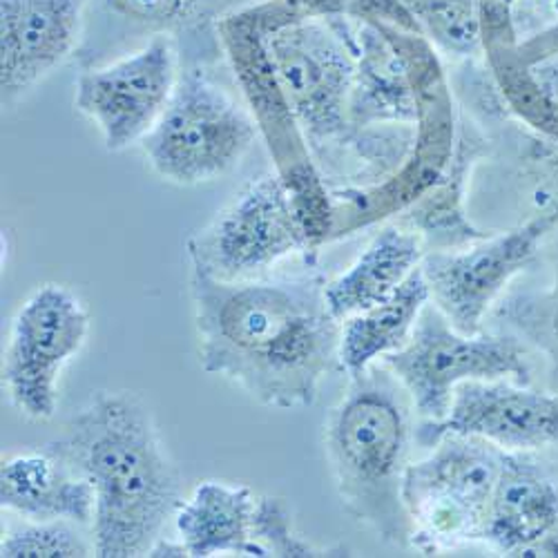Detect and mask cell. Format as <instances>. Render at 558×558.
<instances>
[{"mask_svg":"<svg viewBox=\"0 0 558 558\" xmlns=\"http://www.w3.org/2000/svg\"><path fill=\"white\" fill-rule=\"evenodd\" d=\"M317 272L223 282L191 266L199 364L270 409L315 404L340 364L342 322Z\"/></svg>","mask_w":558,"mask_h":558,"instance_id":"obj_1","label":"cell"},{"mask_svg":"<svg viewBox=\"0 0 558 558\" xmlns=\"http://www.w3.org/2000/svg\"><path fill=\"white\" fill-rule=\"evenodd\" d=\"M50 447L95 489V556H148L183 502L148 404L132 391H99Z\"/></svg>","mask_w":558,"mask_h":558,"instance_id":"obj_2","label":"cell"},{"mask_svg":"<svg viewBox=\"0 0 558 558\" xmlns=\"http://www.w3.org/2000/svg\"><path fill=\"white\" fill-rule=\"evenodd\" d=\"M404 396L385 366L351 378L324 423V451L349 517L385 543L411 547L413 527L402 500L411 449Z\"/></svg>","mask_w":558,"mask_h":558,"instance_id":"obj_3","label":"cell"},{"mask_svg":"<svg viewBox=\"0 0 558 558\" xmlns=\"http://www.w3.org/2000/svg\"><path fill=\"white\" fill-rule=\"evenodd\" d=\"M255 5L266 25L272 70L311 153H353L349 104L357 54L355 19L329 16L336 0H255Z\"/></svg>","mask_w":558,"mask_h":558,"instance_id":"obj_4","label":"cell"},{"mask_svg":"<svg viewBox=\"0 0 558 558\" xmlns=\"http://www.w3.org/2000/svg\"><path fill=\"white\" fill-rule=\"evenodd\" d=\"M217 34L244 101L255 117L259 136L266 142L275 172L282 177L304 235L317 253L333 235V195L327 191L306 136L272 70L259 8L251 5L219 19Z\"/></svg>","mask_w":558,"mask_h":558,"instance_id":"obj_5","label":"cell"},{"mask_svg":"<svg viewBox=\"0 0 558 558\" xmlns=\"http://www.w3.org/2000/svg\"><path fill=\"white\" fill-rule=\"evenodd\" d=\"M257 136L248 106L195 68L181 72L166 112L138 146L159 179L191 189L235 172Z\"/></svg>","mask_w":558,"mask_h":558,"instance_id":"obj_6","label":"cell"},{"mask_svg":"<svg viewBox=\"0 0 558 558\" xmlns=\"http://www.w3.org/2000/svg\"><path fill=\"white\" fill-rule=\"evenodd\" d=\"M429 449L427 458L409 462L402 483L411 547L438 554L460 543H483L505 451L460 434H447Z\"/></svg>","mask_w":558,"mask_h":558,"instance_id":"obj_7","label":"cell"},{"mask_svg":"<svg viewBox=\"0 0 558 558\" xmlns=\"http://www.w3.org/2000/svg\"><path fill=\"white\" fill-rule=\"evenodd\" d=\"M402 385L423 423L449 413L453 393L464 383L514 380L532 385L530 347L507 331L468 336L427 304L409 342L380 360Z\"/></svg>","mask_w":558,"mask_h":558,"instance_id":"obj_8","label":"cell"},{"mask_svg":"<svg viewBox=\"0 0 558 558\" xmlns=\"http://www.w3.org/2000/svg\"><path fill=\"white\" fill-rule=\"evenodd\" d=\"M556 228L558 202L547 199L525 223L500 235H487L462 251H427L421 268L429 300L460 333H483L496 302L536 259Z\"/></svg>","mask_w":558,"mask_h":558,"instance_id":"obj_9","label":"cell"},{"mask_svg":"<svg viewBox=\"0 0 558 558\" xmlns=\"http://www.w3.org/2000/svg\"><path fill=\"white\" fill-rule=\"evenodd\" d=\"M193 268L223 282L264 277L291 255H315L293 199L275 170L262 174L204 230L185 242Z\"/></svg>","mask_w":558,"mask_h":558,"instance_id":"obj_10","label":"cell"},{"mask_svg":"<svg viewBox=\"0 0 558 558\" xmlns=\"http://www.w3.org/2000/svg\"><path fill=\"white\" fill-rule=\"evenodd\" d=\"M89 336V311L63 284H43L12 319L3 357V387L29 421H50L59 404L63 368Z\"/></svg>","mask_w":558,"mask_h":558,"instance_id":"obj_11","label":"cell"},{"mask_svg":"<svg viewBox=\"0 0 558 558\" xmlns=\"http://www.w3.org/2000/svg\"><path fill=\"white\" fill-rule=\"evenodd\" d=\"M172 34H155L142 48L106 65L83 70L74 108L97 125L108 153L142 144L166 112L179 83Z\"/></svg>","mask_w":558,"mask_h":558,"instance_id":"obj_12","label":"cell"},{"mask_svg":"<svg viewBox=\"0 0 558 558\" xmlns=\"http://www.w3.org/2000/svg\"><path fill=\"white\" fill-rule=\"evenodd\" d=\"M447 434L476 436L509 453H536L558 447V393L536 391L514 380L464 383L449 413L417 427V442L432 447Z\"/></svg>","mask_w":558,"mask_h":558,"instance_id":"obj_13","label":"cell"},{"mask_svg":"<svg viewBox=\"0 0 558 558\" xmlns=\"http://www.w3.org/2000/svg\"><path fill=\"white\" fill-rule=\"evenodd\" d=\"M92 0H0V89L14 108L78 48Z\"/></svg>","mask_w":558,"mask_h":558,"instance_id":"obj_14","label":"cell"},{"mask_svg":"<svg viewBox=\"0 0 558 558\" xmlns=\"http://www.w3.org/2000/svg\"><path fill=\"white\" fill-rule=\"evenodd\" d=\"M558 532V478L534 453L505 451L483 543L502 556H538Z\"/></svg>","mask_w":558,"mask_h":558,"instance_id":"obj_15","label":"cell"},{"mask_svg":"<svg viewBox=\"0 0 558 558\" xmlns=\"http://www.w3.org/2000/svg\"><path fill=\"white\" fill-rule=\"evenodd\" d=\"M0 505L23 521H72L89 527L95 519V489L48 445L3 460Z\"/></svg>","mask_w":558,"mask_h":558,"instance_id":"obj_16","label":"cell"},{"mask_svg":"<svg viewBox=\"0 0 558 558\" xmlns=\"http://www.w3.org/2000/svg\"><path fill=\"white\" fill-rule=\"evenodd\" d=\"M357 21V19H355ZM421 106L396 45L374 21H357L355 78L349 117L355 132L380 125H415Z\"/></svg>","mask_w":558,"mask_h":558,"instance_id":"obj_17","label":"cell"},{"mask_svg":"<svg viewBox=\"0 0 558 558\" xmlns=\"http://www.w3.org/2000/svg\"><path fill=\"white\" fill-rule=\"evenodd\" d=\"M425 255L427 244L421 232L404 223L385 226L362 255L324 287L329 311L344 322L389 300L421 268Z\"/></svg>","mask_w":558,"mask_h":558,"instance_id":"obj_18","label":"cell"},{"mask_svg":"<svg viewBox=\"0 0 558 558\" xmlns=\"http://www.w3.org/2000/svg\"><path fill=\"white\" fill-rule=\"evenodd\" d=\"M255 509L251 487L204 481L181 502L172 523L189 556H255Z\"/></svg>","mask_w":558,"mask_h":558,"instance_id":"obj_19","label":"cell"},{"mask_svg":"<svg viewBox=\"0 0 558 558\" xmlns=\"http://www.w3.org/2000/svg\"><path fill=\"white\" fill-rule=\"evenodd\" d=\"M483 144L485 142L481 134L474 128L464 125L456 136L451 161L440 179L421 199L404 210L407 215L402 223L421 232L427 251H447L487 238L464 215V191H468V179L474 163L483 155Z\"/></svg>","mask_w":558,"mask_h":558,"instance_id":"obj_20","label":"cell"},{"mask_svg":"<svg viewBox=\"0 0 558 558\" xmlns=\"http://www.w3.org/2000/svg\"><path fill=\"white\" fill-rule=\"evenodd\" d=\"M429 304V287L417 268L385 302L342 322L340 364L349 378H357L389 353L402 349Z\"/></svg>","mask_w":558,"mask_h":558,"instance_id":"obj_21","label":"cell"},{"mask_svg":"<svg viewBox=\"0 0 558 558\" xmlns=\"http://www.w3.org/2000/svg\"><path fill=\"white\" fill-rule=\"evenodd\" d=\"M549 248L551 282L545 289H507L492 317L502 331L545 357L549 391L558 393V228L551 232Z\"/></svg>","mask_w":558,"mask_h":558,"instance_id":"obj_22","label":"cell"},{"mask_svg":"<svg viewBox=\"0 0 558 558\" xmlns=\"http://www.w3.org/2000/svg\"><path fill=\"white\" fill-rule=\"evenodd\" d=\"M421 34L445 54L472 59L483 52L481 0H398Z\"/></svg>","mask_w":558,"mask_h":558,"instance_id":"obj_23","label":"cell"},{"mask_svg":"<svg viewBox=\"0 0 558 558\" xmlns=\"http://www.w3.org/2000/svg\"><path fill=\"white\" fill-rule=\"evenodd\" d=\"M83 525L72 521H25L3 534V558H85L95 556V541L81 532Z\"/></svg>","mask_w":558,"mask_h":558,"instance_id":"obj_24","label":"cell"},{"mask_svg":"<svg viewBox=\"0 0 558 558\" xmlns=\"http://www.w3.org/2000/svg\"><path fill=\"white\" fill-rule=\"evenodd\" d=\"M253 543L255 556H349L344 547H319L295 532L289 505L277 496L257 498Z\"/></svg>","mask_w":558,"mask_h":558,"instance_id":"obj_25","label":"cell"},{"mask_svg":"<svg viewBox=\"0 0 558 558\" xmlns=\"http://www.w3.org/2000/svg\"><path fill=\"white\" fill-rule=\"evenodd\" d=\"M104 10L134 27L155 34H172L189 25L206 0H99Z\"/></svg>","mask_w":558,"mask_h":558,"instance_id":"obj_26","label":"cell"},{"mask_svg":"<svg viewBox=\"0 0 558 558\" xmlns=\"http://www.w3.org/2000/svg\"><path fill=\"white\" fill-rule=\"evenodd\" d=\"M532 163L538 166L541 174L549 183V189L554 191L551 199L558 202V142L554 144H536L532 153Z\"/></svg>","mask_w":558,"mask_h":558,"instance_id":"obj_27","label":"cell"}]
</instances>
